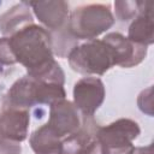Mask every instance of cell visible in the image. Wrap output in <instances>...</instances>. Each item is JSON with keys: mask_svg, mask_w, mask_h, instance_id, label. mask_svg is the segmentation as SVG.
I'll return each instance as SVG.
<instances>
[{"mask_svg": "<svg viewBox=\"0 0 154 154\" xmlns=\"http://www.w3.org/2000/svg\"><path fill=\"white\" fill-rule=\"evenodd\" d=\"M8 38L17 63L28 71L26 76L35 78L55 63L53 40L45 28L32 23L19 29Z\"/></svg>", "mask_w": 154, "mask_h": 154, "instance_id": "cell-1", "label": "cell"}, {"mask_svg": "<svg viewBox=\"0 0 154 154\" xmlns=\"http://www.w3.org/2000/svg\"><path fill=\"white\" fill-rule=\"evenodd\" d=\"M114 24V16L107 5L89 4L76 7L69 19V34L75 38L95 40Z\"/></svg>", "mask_w": 154, "mask_h": 154, "instance_id": "cell-2", "label": "cell"}, {"mask_svg": "<svg viewBox=\"0 0 154 154\" xmlns=\"http://www.w3.org/2000/svg\"><path fill=\"white\" fill-rule=\"evenodd\" d=\"M70 67L82 75L102 76L114 66L113 53L103 40H90L75 46L67 54Z\"/></svg>", "mask_w": 154, "mask_h": 154, "instance_id": "cell-3", "label": "cell"}, {"mask_svg": "<svg viewBox=\"0 0 154 154\" xmlns=\"http://www.w3.org/2000/svg\"><path fill=\"white\" fill-rule=\"evenodd\" d=\"M141 129L138 124L129 118H120L106 126H101L95 132L102 154H134L132 141L138 137Z\"/></svg>", "mask_w": 154, "mask_h": 154, "instance_id": "cell-4", "label": "cell"}, {"mask_svg": "<svg viewBox=\"0 0 154 154\" xmlns=\"http://www.w3.org/2000/svg\"><path fill=\"white\" fill-rule=\"evenodd\" d=\"M106 90L102 81L96 77H84L75 83L73 105L85 118L93 117L105 100Z\"/></svg>", "mask_w": 154, "mask_h": 154, "instance_id": "cell-5", "label": "cell"}, {"mask_svg": "<svg viewBox=\"0 0 154 154\" xmlns=\"http://www.w3.org/2000/svg\"><path fill=\"white\" fill-rule=\"evenodd\" d=\"M113 53L114 65L122 67H134L141 64L147 55V46L130 41L119 32H109L102 38Z\"/></svg>", "mask_w": 154, "mask_h": 154, "instance_id": "cell-6", "label": "cell"}, {"mask_svg": "<svg viewBox=\"0 0 154 154\" xmlns=\"http://www.w3.org/2000/svg\"><path fill=\"white\" fill-rule=\"evenodd\" d=\"M47 125L60 137H66L81 128V118L77 108L66 99L51 105Z\"/></svg>", "mask_w": 154, "mask_h": 154, "instance_id": "cell-7", "label": "cell"}, {"mask_svg": "<svg viewBox=\"0 0 154 154\" xmlns=\"http://www.w3.org/2000/svg\"><path fill=\"white\" fill-rule=\"evenodd\" d=\"M30 116L26 109L8 107L0 113V137L23 142L28 137Z\"/></svg>", "mask_w": 154, "mask_h": 154, "instance_id": "cell-8", "label": "cell"}, {"mask_svg": "<svg viewBox=\"0 0 154 154\" xmlns=\"http://www.w3.org/2000/svg\"><path fill=\"white\" fill-rule=\"evenodd\" d=\"M29 6L32 8L36 18L47 29L59 30L69 18V4L63 0L31 1Z\"/></svg>", "mask_w": 154, "mask_h": 154, "instance_id": "cell-9", "label": "cell"}, {"mask_svg": "<svg viewBox=\"0 0 154 154\" xmlns=\"http://www.w3.org/2000/svg\"><path fill=\"white\" fill-rule=\"evenodd\" d=\"M29 2H20L8 8L0 16V31L4 35H13L19 29L32 24V14L29 10Z\"/></svg>", "mask_w": 154, "mask_h": 154, "instance_id": "cell-10", "label": "cell"}, {"mask_svg": "<svg viewBox=\"0 0 154 154\" xmlns=\"http://www.w3.org/2000/svg\"><path fill=\"white\" fill-rule=\"evenodd\" d=\"M61 141L46 123L31 134L29 143L35 154H63Z\"/></svg>", "mask_w": 154, "mask_h": 154, "instance_id": "cell-11", "label": "cell"}, {"mask_svg": "<svg viewBox=\"0 0 154 154\" xmlns=\"http://www.w3.org/2000/svg\"><path fill=\"white\" fill-rule=\"evenodd\" d=\"M7 99L11 107L26 109L35 106L34 99V81L29 76L17 79L8 90Z\"/></svg>", "mask_w": 154, "mask_h": 154, "instance_id": "cell-12", "label": "cell"}, {"mask_svg": "<svg viewBox=\"0 0 154 154\" xmlns=\"http://www.w3.org/2000/svg\"><path fill=\"white\" fill-rule=\"evenodd\" d=\"M128 38L142 46H149L154 42L153 14H137L128 30Z\"/></svg>", "mask_w": 154, "mask_h": 154, "instance_id": "cell-13", "label": "cell"}, {"mask_svg": "<svg viewBox=\"0 0 154 154\" xmlns=\"http://www.w3.org/2000/svg\"><path fill=\"white\" fill-rule=\"evenodd\" d=\"M32 79V78H31ZM34 81V99L36 105H52L59 100L65 99L66 93L64 85L43 82V81Z\"/></svg>", "mask_w": 154, "mask_h": 154, "instance_id": "cell-14", "label": "cell"}, {"mask_svg": "<svg viewBox=\"0 0 154 154\" xmlns=\"http://www.w3.org/2000/svg\"><path fill=\"white\" fill-rule=\"evenodd\" d=\"M89 126L79 128L76 132L66 136L61 141L63 154H83L89 143L94 140Z\"/></svg>", "mask_w": 154, "mask_h": 154, "instance_id": "cell-15", "label": "cell"}, {"mask_svg": "<svg viewBox=\"0 0 154 154\" xmlns=\"http://www.w3.org/2000/svg\"><path fill=\"white\" fill-rule=\"evenodd\" d=\"M114 8H116V16L119 20L126 22L132 19L135 16L138 14V6L137 1H124V0H118L114 2Z\"/></svg>", "mask_w": 154, "mask_h": 154, "instance_id": "cell-16", "label": "cell"}, {"mask_svg": "<svg viewBox=\"0 0 154 154\" xmlns=\"http://www.w3.org/2000/svg\"><path fill=\"white\" fill-rule=\"evenodd\" d=\"M137 105L143 113L148 114L149 117H153V88L152 87L140 93L137 97Z\"/></svg>", "mask_w": 154, "mask_h": 154, "instance_id": "cell-17", "label": "cell"}, {"mask_svg": "<svg viewBox=\"0 0 154 154\" xmlns=\"http://www.w3.org/2000/svg\"><path fill=\"white\" fill-rule=\"evenodd\" d=\"M16 63L17 60L12 52L10 38L7 36L1 37L0 38V65H13Z\"/></svg>", "mask_w": 154, "mask_h": 154, "instance_id": "cell-18", "label": "cell"}, {"mask_svg": "<svg viewBox=\"0 0 154 154\" xmlns=\"http://www.w3.org/2000/svg\"><path fill=\"white\" fill-rule=\"evenodd\" d=\"M22 147L19 142L5 140L0 137V154H20Z\"/></svg>", "mask_w": 154, "mask_h": 154, "instance_id": "cell-19", "label": "cell"}, {"mask_svg": "<svg viewBox=\"0 0 154 154\" xmlns=\"http://www.w3.org/2000/svg\"><path fill=\"white\" fill-rule=\"evenodd\" d=\"M83 154H102V149H101V146H100L99 141L96 138H94L89 143V146L85 148Z\"/></svg>", "mask_w": 154, "mask_h": 154, "instance_id": "cell-20", "label": "cell"}]
</instances>
